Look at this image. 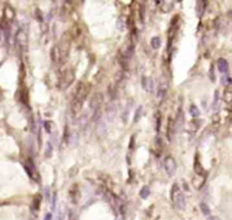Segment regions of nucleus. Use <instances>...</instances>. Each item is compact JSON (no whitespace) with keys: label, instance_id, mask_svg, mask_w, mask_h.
Wrapping results in <instances>:
<instances>
[{"label":"nucleus","instance_id":"f257e3e1","mask_svg":"<svg viewBox=\"0 0 232 220\" xmlns=\"http://www.w3.org/2000/svg\"><path fill=\"white\" fill-rule=\"evenodd\" d=\"M91 89V85L89 83L84 82H79L76 88L75 99L72 103V112L73 113H78L82 107H83V102L85 101V98L88 95L89 91Z\"/></svg>","mask_w":232,"mask_h":220},{"label":"nucleus","instance_id":"f03ea898","mask_svg":"<svg viewBox=\"0 0 232 220\" xmlns=\"http://www.w3.org/2000/svg\"><path fill=\"white\" fill-rule=\"evenodd\" d=\"M171 200L173 201L175 206L179 208V209H185L186 208V198L185 196L182 192L181 191V188L178 186V184H174L173 187L171 188Z\"/></svg>","mask_w":232,"mask_h":220},{"label":"nucleus","instance_id":"7ed1b4c3","mask_svg":"<svg viewBox=\"0 0 232 220\" xmlns=\"http://www.w3.org/2000/svg\"><path fill=\"white\" fill-rule=\"evenodd\" d=\"M164 168H165L166 173L170 177H173L175 175L176 170H177V164H176L175 160L171 156L166 157L165 160H164Z\"/></svg>","mask_w":232,"mask_h":220},{"label":"nucleus","instance_id":"20e7f679","mask_svg":"<svg viewBox=\"0 0 232 220\" xmlns=\"http://www.w3.org/2000/svg\"><path fill=\"white\" fill-rule=\"evenodd\" d=\"M103 96L101 92L95 93L90 101V108L92 112H95L97 110H100V107L103 103Z\"/></svg>","mask_w":232,"mask_h":220},{"label":"nucleus","instance_id":"39448f33","mask_svg":"<svg viewBox=\"0 0 232 220\" xmlns=\"http://www.w3.org/2000/svg\"><path fill=\"white\" fill-rule=\"evenodd\" d=\"M141 85H142L143 89L146 90V92H153V80H152V78L142 76Z\"/></svg>","mask_w":232,"mask_h":220},{"label":"nucleus","instance_id":"423d86ee","mask_svg":"<svg viewBox=\"0 0 232 220\" xmlns=\"http://www.w3.org/2000/svg\"><path fill=\"white\" fill-rule=\"evenodd\" d=\"M217 65H218V69L219 71V73H227L229 71V64L227 62L226 59L224 58H219L217 61Z\"/></svg>","mask_w":232,"mask_h":220},{"label":"nucleus","instance_id":"0eeeda50","mask_svg":"<svg viewBox=\"0 0 232 220\" xmlns=\"http://www.w3.org/2000/svg\"><path fill=\"white\" fill-rule=\"evenodd\" d=\"M150 195V188L148 186H143L140 190V196L142 199H147Z\"/></svg>","mask_w":232,"mask_h":220},{"label":"nucleus","instance_id":"6e6552de","mask_svg":"<svg viewBox=\"0 0 232 220\" xmlns=\"http://www.w3.org/2000/svg\"><path fill=\"white\" fill-rule=\"evenodd\" d=\"M161 45V38L159 36H154L151 38L150 40V45H151V48L154 49V50H157V49L160 48Z\"/></svg>","mask_w":232,"mask_h":220},{"label":"nucleus","instance_id":"1a4fd4ad","mask_svg":"<svg viewBox=\"0 0 232 220\" xmlns=\"http://www.w3.org/2000/svg\"><path fill=\"white\" fill-rule=\"evenodd\" d=\"M194 170L196 172V174L199 175V176H202V175H203V171H204V170H203V167H202L201 163L199 162L198 159L195 160V163H194Z\"/></svg>","mask_w":232,"mask_h":220},{"label":"nucleus","instance_id":"9d476101","mask_svg":"<svg viewBox=\"0 0 232 220\" xmlns=\"http://www.w3.org/2000/svg\"><path fill=\"white\" fill-rule=\"evenodd\" d=\"M141 115H142V106H140L136 111H135V113H134V118H133V122H138L141 119Z\"/></svg>","mask_w":232,"mask_h":220},{"label":"nucleus","instance_id":"9b49d317","mask_svg":"<svg viewBox=\"0 0 232 220\" xmlns=\"http://www.w3.org/2000/svg\"><path fill=\"white\" fill-rule=\"evenodd\" d=\"M190 113L193 118H197L199 115V111L196 105H191L190 107Z\"/></svg>","mask_w":232,"mask_h":220},{"label":"nucleus","instance_id":"f8f14e48","mask_svg":"<svg viewBox=\"0 0 232 220\" xmlns=\"http://www.w3.org/2000/svg\"><path fill=\"white\" fill-rule=\"evenodd\" d=\"M200 209H201V211L205 216H208L210 214V209H209L208 206L206 203L200 204Z\"/></svg>","mask_w":232,"mask_h":220},{"label":"nucleus","instance_id":"ddd939ff","mask_svg":"<svg viewBox=\"0 0 232 220\" xmlns=\"http://www.w3.org/2000/svg\"><path fill=\"white\" fill-rule=\"evenodd\" d=\"M134 145H135V136L133 135L132 137H131V139H130V144H129V149H133V148H134Z\"/></svg>","mask_w":232,"mask_h":220},{"label":"nucleus","instance_id":"4468645a","mask_svg":"<svg viewBox=\"0 0 232 220\" xmlns=\"http://www.w3.org/2000/svg\"><path fill=\"white\" fill-rule=\"evenodd\" d=\"M222 80H225V81H223V84L224 85H226V86L229 85V84H230V82H231L229 76H228V75H226L225 77H223V79H222Z\"/></svg>","mask_w":232,"mask_h":220},{"label":"nucleus","instance_id":"2eb2a0df","mask_svg":"<svg viewBox=\"0 0 232 220\" xmlns=\"http://www.w3.org/2000/svg\"><path fill=\"white\" fill-rule=\"evenodd\" d=\"M230 97H231V95H230L229 91H228L224 93V100H227V98H229V102H230Z\"/></svg>","mask_w":232,"mask_h":220},{"label":"nucleus","instance_id":"dca6fc26","mask_svg":"<svg viewBox=\"0 0 232 220\" xmlns=\"http://www.w3.org/2000/svg\"><path fill=\"white\" fill-rule=\"evenodd\" d=\"M55 201H56V194L55 193L54 194V197H53V207H52L53 210H55Z\"/></svg>","mask_w":232,"mask_h":220},{"label":"nucleus","instance_id":"f3484780","mask_svg":"<svg viewBox=\"0 0 232 220\" xmlns=\"http://www.w3.org/2000/svg\"><path fill=\"white\" fill-rule=\"evenodd\" d=\"M156 129H157V131H159L160 129H161V116L157 118V127H156Z\"/></svg>","mask_w":232,"mask_h":220},{"label":"nucleus","instance_id":"a211bd4d","mask_svg":"<svg viewBox=\"0 0 232 220\" xmlns=\"http://www.w3.org/2000/svg\"><path fill=\"white\" fill-rule=\"evenodd\" d=\"M52 219V215L50 214V213H48L46 216H45V220H51Z\"/></svg>","mask_w":232,"mask_h":220}]
</instances>
